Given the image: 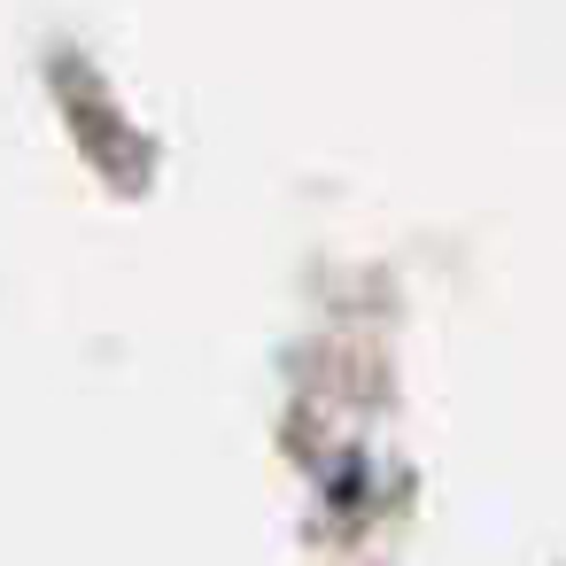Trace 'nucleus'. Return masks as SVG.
Here are the masks:
<instances>
[]
</instances>
